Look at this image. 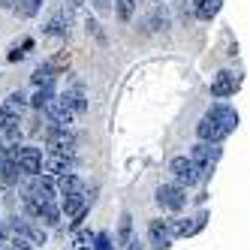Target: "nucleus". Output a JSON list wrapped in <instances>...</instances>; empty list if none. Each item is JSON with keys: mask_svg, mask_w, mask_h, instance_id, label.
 I'll return each instance as SVG.
<instances>
[{"mask_svg": "<svg viewBox=\"0 0 250 250\" xmlns=\"http://www.w3.org/2000/svg\"><path fill=\"white\" fill-rule=\"evenodd\" d=\"M9 6L15 9V15H21V19H33V15L42 9V0H12Z\"/></svg>", "mask_w": 250, "mask_h": 250, "instance_id": "obj_19", "label": "nucleus"}, {"mask_svg": "<svg viewBox=\"0 0 250 250\" xmlns=\"http://www.w3.org/2000/svg\"><path fill=\"white\" fill-rule=\"evenodd\" d=\"M220 142H196V145L190 148V160L196 166H199L202 178H211L214 166H217V160H220Z\"/></svg>", "mask_w": 250, "mask_h": 250, "instance_id": "obj_3", "label": "nucleus"}, {"mask_svg": "<svg viewBox=\"0 0 250 250\" xmlns=\"http://www.w3.org/2000/svg\"><path fill=\"white\" fill-rule=\"evenodd\" d=\"M157 205L166 211H181L187 205V190L181 184H160L157 187Z\"/></svg>", "mask_w": 250, "mask_h": 250, "instance_id": "obj_7", "label": "nucleus"}, {"mask_svg": "<svg viewBox=\"0 0 250 250\" xmlns=\"http://www.w3.org/2000/svg\"><path fill=\"white\" fill-rule=\"evenodd\" d=\"M94 9L97 12H109L112 9V0H94Z\"/></svg>", "mask_w": 250, "mask_h": 250, "instance_id": "obj_26", "label": "nucleus"}, {"mask_svg": "<svg viewBox=\"0 0 250 250\" xmlns=\"http://www.w3.org/2000/svg\"><path fill=\"white\" fill-rule=\"evenodd\" d=\"M94 250H112L109 235H94Z\"/></svg>", "mask_w": 250, "mask_h": 250, "instance_id": "obj_25", "label": "nucleus"}, {"mask_svg": "<svg viewBox=\"0 0 250 250\" xmlns=\"http://www.w3.org/2000/svg\"><path fill=\"white\" fill-rule=\"evenodd\" d=\"M12 151V160L15 166L21 169V175H40L42 172V151L33 148V145H19V148H9Z\"/></svg>", "mask_w": 250, "mask_h": 250, "instance_id": "obj_5", "label": "nucleus"}, {"mask_svg": "<svg viewBox=\"0 0 250 250\" xmlns=\"http://www.w3.org/2000/svg\"><path fill=\"white\" fill-rule=\"evenodd\" d=\"M205 220H208V214L202 211V214H196V217H190V220H172V229H175V235L187 238V235H196V232L205 226Z\"/></svg>", "mask_w": 250, "mask_h": 250, "instance_id": "obj_12", "label": "nucleus"}, {"mask_svg": "<svg viewBox=\"0 0 250 250\" xmlns=\"http://www.w3.org/2000/svg\"><path fill=\"white\" fill-rule=\"evenodd\" d=\"M220 6H223V0H193V12L199 21H211L220 12Z\"/></svg>", "mask_w": 250, "mask_h": 250, "instance_id": "obj_15", "label": "nucleus"}, {"mask_svg": "<svg viewBox=\"0 0 250 250\" xmlns=\"http://www.w3.org/2000/svg\"><path fill=\"white\" fill-rule=\"evenodd\" d=\"M124 250H145V247H142V244H139V241H130V244H127V247H124Z\"/></svg>", "mask_w": 250, "mask_h": 250, "instance_id": "obj_27", "label": "nucleus"}, {"mask_svg": "<svg viewBox=\"0 0 250 250\" xmlns=\"http://www.w3.org/2000/svg\"><path fill=\"white\" fill-rule=\"evenodd\" d=\"M66 30H69V21H66V12L61 9V12H55V15L48 19L45 33H48V37H66Z\"/></svg>", "mask_w": 250, "mask_h": 250, "instance_id": "obj_18", "label": "nucleus"}, {"mask_svg": "<svg viewBox=\"0 0 250 250\" xmlns=\"http://www.w3.org/2000/svg\"><path fill=\"white\" fill-rule=\"evenodd\" d=\"M3 109H9L12 115H19V118H21V112L27 109V97H24L21 91H15V94H9V97L3 100Z\"/></svg>", "mask_w": 250, "mask_h": 250, "instance_id": "obj_21", "label": "nucleus"}, {"mask_svg": "<svg viewBox=\"0 0 250 250\" xmlns=\"http://www.w3.org/2000/svg\"><path fill=\"white\" fill-rule=\"evenodd\" d=\"M69 250H94V235H91V232H76L73 247H69Z\"/></svg>", "mask_w": 250, "mask_h": 250, "instance_id": "obj_23", "label": "nucleus"}, {"mask_svg": "<svg viewBox=\"0 0 250 250\" xmlns=\"http://www.w3.org/2000/svg\"><path fill=\"white\" fill-rule=\"evenodd\" d=\"M55 190H58V196H73V193H82L84 190V181H82L76 172H63V175H58Z\"/></svg>", "mask_w": 250, "mask_h": 250, "instance_id": "obj_13", "label": "nucleus"}, {"mask_svg": "<svg viewBox=\"0 0 250 250\" xmlns=\"http://www.w3.org/2000/svg\"><path fill=\"white\" fill-rule=\"evenodd\" d=\"M238 84H241V79L235 73H229V69H223V73H217V79L211 82V94L220 97V100L223 97H232V94L238 91Z\"/></svg>", "mask_w": 250, "mask_h": 250, "instance_id": "obj_10", "label": "nucleus"}, {"mask_svg": "<svg viewBox=\"0 0 250 250\" xmlns=\"http://www.w3.org/2000/svg\"><path fill=\"white\" fill-rule=\"evenodd\" d=\"M51 97H55V84L37 87V94H33V97L27 100V105H33V109H42V112H45V105L51 103Z\"/></svg>", "mask_w": 250, "mask_h": 250, "instance_id": "obj_20", "label": "nucleus"}, {"mask_svg": "<svg viewBox=\"0 0 250 250\" xmlns=\"http://www.w3.org/2000/svg\"><path fill=\"white\" fill-rule=\"evenodd\" d=\"M3 235H6V232H3V226H0V244H3Z\"/></svg>", "mask_w": 250, "mask_h": 250, "instance_id": "obj_29", "label": "nucleus"}, {"mask_svg": "<svg viewBox=\"0 0 250 250\" xmlns=\"http://www.w3.org/2000/svg\"><path fill=\"white\" fill-rule=\"evenodd\" d=\"M19 115H12L9 109H3V103H0V136H3L6 142H19L21 130H19Z\"/></svg>", "mask_w": 250, "mask_h": 250, "instance_id": "obj_11", "label": "nucleus"}, {"mask_svg": "<svg viewBox=\"0 0 250 250\" xmlns=\"http://www.w3.org/2000/svg\"><path fill=\"white\" fill-rule=\"evenodd\" d=\"M24 205H27L33 220H40L45 226H58L61 223V205H58V199H40V196L24 193Z\"/></svg>", "mask_w": 250, "mask_h": 250, "instance_id": "obj_2", "label": "nucleus"}, {"mask_svg": "<svg viewBox=\"0 0 250 250\" xmlns=\"http://www.w3.org/2000/svg\"><path fill=\"white\" fill-rule=\"evenodd\" d=\"M69 6H73V9H82V6H84V0H69Z\"/></svg>", "mask_w": 250, "mask_h": 250, "instance_id": "obj_28", "label": "nucleus"}, {"mask_svg": "<svg viewBox=\"0 0 250 250\" xmlns=\"http://www.w3.org/2000/svg\"><path fill=\"white\" fill-rule=\"evenodd\" d=\"M172 238H175L172 220H151V226H148V241H151L154 250H169L172 247Z\"/></svg>", "mask_w": 250, "mask_h": 250, "instance_id": "obj_8", "label": "nucleus"}, {"mask_svg": "<svg viewBox=\"0 0 250 250\" xmlns=\"http://www.w3.org/2000/svg\"><path fill=\"white\" fill-rule=\"evenodd\" d=\"M136 6H139V0H115V12H118L121 21H130L133 12H136Z\"/></svg>", "mask_w": 250, "mask_h": 250, "instance_id": "obj_22", "label": "nucleus"}, {"mask_svg": "<svg viewBox=\"0 0 250 250\" xmlns=\"http://www.w3.org/2000/svg\"><path fill=\"white\" fill-rule=\"evenodd\" d=\"M55 79H58V69H55V63H42V66H37V69H33V76H30V82L37 84V87L55 84Z\"/></svg>", "mask_w": 250, "mask_h": 250, "instance_id": "obj_16", "label": "nucleus"}, {"mask_svg": "<svg viewBox=\"0 0 250 250\" xmlns=\"http://www.w3.org/2000/svg\"><path fill=\"white\" fill-rule=\"evenodd\" d=\"M130 229H133V223H130V214H124V220H121V238H118L124 247L130 244Z\"/></svg>", "mask_w": 250, "mask_h": 250, "instance_id": "obj_24", "label": "nucleus"}, {"mask_svg": "<svg viewBox=\"0 0 250 250\" xmlns=\"http://www.w3.org/2000/svg\"><path fill=\"white\" fill-rule=\"evenodd\" d=\"M12 3V0H0V6H9Z\"/></svg>", "mask_w": 250, "mask_h": 250, "instance_id": "obj_30", "label": "nucleus"}, {"mask_svg": "<svg viewBox=\"0 0 250 250\" xmlns=\"http://www.w3.org/2000/svg\"><path fill=\"white\" fill-rule=\"evenodd\" d=\"M45 112H48V118H51V124L55 127H69L73 124V118H76V112H73V105H69V100L61 94V97H51V103L45 105Z\"/></svg>", "mask_w": 250, "mask_h": 250, "instance_id": "obj_9", "label": "nucleus"}, {"mask_svg": "<svg viewBox=\"0 0 250 250\" xmlns=\"http://www.w3.org/2000/svg\"><path fill=\"white\" fill-rule=\"evenodd\" d=\"M73 169V157H66V154H51V157H42V172L48 175H63Z\"/></svg>", "mask_w": 250, "mask_h": 250, "instance_id": "obj_14", "label": "nucleus"}, {"mask_svg": "<svg viewBox=\"0 0 250 250\" xmlns=\"http://www.w3.org/2000/svg\"><path fill=\"white\" fill-rule=\"evenodd\" d=\"M169 172L175 178V184H181L184 190L187 187H196V184L202 181V172H199V166H196L190 157H175L172 163H169Z\"/></svg>", "mask_w": 250, "mask_h": 250, "instance_id": "obj_4", "label": "nucleus"}, {"mask_svg": "<svg viewBox=\"0 0 250 250\" xmlns=\"http://www.w3.org/2000/svg\"><path fill=\"white\" fill-rule=\"evenodd\" d=\"M63 97L69 100V105H73V112H76V115H82V112L87 109V97H84V87H82V84L66 87V91H63Z\"/></svg>", "mask_w": 250, "mask_h": 250, "instance_id": "obj_17", "label": "nucleus"}, {"mask_svg": "<svg viewBox=\"0 0 250 250\" xmlns=\"http://www.w3.org/2000/svg\"><path fill=\"white\" fill-rule=\"evenodd\" d=\"M45 145H48L51 154L73 157V151H76V136H73V130H69V127H51L45 133Z\"/></svg>", "mask_w": 250, "mask_h": 250, "instance_id": "obj_6", "label": "nucleus"}, {"mask_svg": "<svg viewBox=\"0 0 250 250\" xmlns=\"http://www.w3.org/2000/svg\"><path fill=\"white\" fill-rule=\"evenodd\" d=\"M235 127L238 112L226 103H214L196 124V136H199V142H223L229 133H235Z\"/></svg>", "mask_w": 250, "mask_h": 250, "instance_id": "obj_1", "label": "nucleus"}]
</instances>
